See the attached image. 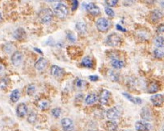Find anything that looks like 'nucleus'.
<instances>
[{"mask_svg": "<svg viewBox=\"0 0 164 131\" xmlns=\"http://www.w3.org/2000/svg\"><path fill=\"white\" fill-rule=\"evenodd\" d=\"M54 17V13L50 8H45L42 9L39 12V19L42 23H50Z\"/></svg>", "mask_w": 164, "mask_h": 131, "instance_id": "nucleus-1", "label": "nucleus"}, {"mask_svg": "<svg viewBox=\"0 0 164 131\" xmlns=\"http://www.w3.org/2000/svg\"><path fill=\"white\" fill-rule=\"evenodd\" d=\"M106 44L110 47H119L122 44V38L119 35L113 33L107 37Z\"/></svg>", "mask_w": 164, "mask_h": 131, "instance_id": "nucleus-2", "label": "nucleus"}, {"mask_svg": "<svg viewBox=\"0 0 164 131\" xmlns=\"http://www.w3.org/2000/svg\"><path fill=\"white\" fill-rule=\"evenodd\" d=\"M68 8H67V7L66 6L65 4H57V6L55 7V8H54V14L59 19H65L68 15Z\"/></svg>", "mask_w": 164, "mask_h": 131, "instance_id": "nucleus-3", "label": "nucleus"}, {"mask_svg": "<svg viewBox=\"0 0 164 131\" xmlns=\"http://www.w3.org/2000/svg\"><path fill=\"white\" fill-rule=\"evenodd\" d=\"M96 27L98 30L101 32H107L109 30L111 26L110 21L108 19H105V18H99L97 19L96 23Z\"/></svg>", "mask_w": 164, "mask_h": 131, "instance_id": "nucleus-4", "label": "nucleus"}, {"mask_svg": "<svg viewBox=\"0 0 164 131\" xmlns=\"http://www.w3.org/2000/svg\"><path fill=\"white\" fill-rule=\"evenodd\" d=\"M120 114H121V111L118 107H113V108L109 109L106 113L107 118L111 121H115V120L118 119L120 117Z\"/></svg>", "mask_w": 164, "mask_h": 131, "instance_id": "nucleus-5", "label": "nucleus"}, {"mask_svg": "<svg viewBox=\"0 0 164 131\" xmlns=\"http://www.w3.org/2000/svg\"><path fill=\"white\" fill-rule=\"evenodd\" d=\"M111 97V93L107 90H103L99 94V101L102 105H108Z\"/></svg>", "mask_w": 164, "mask_h": 131, "instance_id": "nucleus-6", "label": "nucleus"}, {"mask_svg": "<svg viewBox=\"0 0 164 131\" xmlns=\"http://www.w3.org/2000/svg\"><path fill=\"white\" fill-rule=\"evenodd\" d=\"M24 60V56L23 54L21 53L20 51H16L13 53V55L12 56V65L15 67L20 66L22 62Z\"/></svg>", "mask_w": 164, "mask_h": 131, "instance_id": "nucleus-7", "label": "nucleus"}, {"mask_svg": "<svg viewBox=\"0 0 164 131\" xmlns=\"http://www.w3.org/2000/svg\"><path fill=\"white\" fill-rule=\"evenodd\" d=\"M47 65H48V61H47V60L43 58V57L40 58L38 61L35 63V68H36V70L39 71V72L44 71L45 69H46Z\"/></svg>", "mask_w": 164, "mask_h": 131, "instance_id": "nucleus-8", "label": "nucleus"}, {"mask_svg": "<svg viewBox=\"0 0 164 131\" xmlns=\"http://www.w3.org/2000/svg\"><path fill=\"white\" fill-rule=\"evenodd\" d=\"M61 126L65 131H71L74 129V122L70 118H63L61 120Z\"/></svg>", "mask_w": 164, "mask_h": 131, "instance_id": "nucleus-9", "label": "nucleus"}, {"mask_svg": "<svg viewBox=\"0 0 164 131\" xmlns=\"http://www.w3.org/2000/svg\"><path fill=\"white\" fill-rule=\"evenodd\" d=\"M86 9L91 15H95V16L99 15V14H100V9H99V7H98L97 5H96L95 3L87 4Z\"/></svg>", "mask_w": 164, "mask_h": 131, "instance_id": "nucleus-10", "label": "nucleus"}, {"mask_svg": "<svg viewBox=\"0 0 164 131\" xmlns=\"http://www.w3.org/2000/svg\"><path fill=\"white\" fill-rule=\"evenodd\" d=\"M151 101L155 106H162L163 104V96L162 94H155L151 97Z\"/></svg>", "mask_w": 164, "mask_h": 131, "instance_id": "nucleus-11", "label": "nucleus"}, {"mask_svg": "<svg viewBox=\"0 0 164 131\" xmlns=\"http://www.w3.org/2000/svg\"><path fill=\"white\" fill-rule=\"evenodd\" d=\"M16 114L19 118H24L28 114V107L24 103H21L18 104L16 108Z\"/></svg>", "mask_w": 164, "mask_h": 131, "instance_id": "nucleus-12", "label": "nucleus"}, {"mask_svg": "<svg viewBox=\"0 0 164 131\" xmlns=\"http://www.w3.org/2000/svg\"><path fill=\"white\" fill-rule=\"evenodd\" d=\"M50 72H51L52 76H55V77H61L65 73V71L63 70V69L60 68L57 65H53L51 67Z\"/></svg>", "mask_w": 164, "mask_h": 131, "instance_id": "nucleus-13", "label": "nucleus"}, {"mask_svg": "<svg viewBox=\"0 0 164 131\" xmlns=\"http://www.w3.org/2000/svg\"><path fill=\"white\" fill-rule=\"evenodd\" d=\"M36 105H37V107H38L40 109L45 110V109H47L50 107V102L49 100H47V99L41 98V99H39L38 101L36 102Z\"/></svg>", "mask_w": 164, "mask_h": 131, "instance_id": "nucleus-14", "label": "nucleus"}, {"mask_svg": "<svg viewBox=\"0 0 164 131\" xmlns=\"http://www.w3.org/2000/svg\"><path fill=\"white\" fill-rule=\"evenodd\" d=\"M135 128L137 131H148L150 129V125L146 122L139 121L136 122Z\"/></svg>", "mask_w": 164, "mask_h": 131, "instance_id": "nucleus-15", "label": "nucleus"}, {"mask_svg": "<svg viewBox=\"0 0 164 131\" xmlns=\"http://www.w3.org/2000/svg\"><path fill=\"white\" fill-rule=\"evenodd\" d=\"M14 38L18 40H22L26 37V32L24 30L22 27H19V28L16 29V30L14 32Z\"/></svg>", "mask_w": 164, "mask_h": 131, "instance_id": "nucleus-16", "label": "nucleus"}, {"mask_svg": "<svg viewBox=\"0 0 164 131\" xmlns=\"http://www.w3.org/2000/svg\"><path fill=\"white\" fill-rule=\"evenodd\" d=\"M75 27H76V30L78 32L81 33V34H85L87 30V26L83 21H79L75 25Z\"/></svg>", "mask_w": 164, "mask_h": 131, "instance_id": "nucleus-17", "label": "nucleus"}, {"mask_svg": "<svg viewBox=\"0 0 164 131\" xmlns=\"http://www.w3.org/2000/svg\"><path fill=\"white\" fill-rule=\"evenodd\" d=\"M160 89V85H159V84L158 83L157 81H152L151 84H150L149 85H148V93H155L156 92H158Z\"/></svg>", "mask_w": 164, "mask_h": 131, "instance_id": "nucleus-18", "label": "nucleus"}, {"mask_svg": "<svg viewBox=\"0 0 164 131\" xmlns=\"http://www.w3.org/2000/svg\"><path fill=\"white\" fill-rule=\"evenodd\" d=\"M141 117L142 118V119L145 120V121L151 120V112L150 110V109L147 108V107L142 108L141 112Z\"/></svg>", "mask_w": 164, "mask_h": 131, "instance_id": "nucleus-19", "label": "nucleus"}, {"mask_svg": "<svg viewBox=\"0 0 164 131\" xmlns=\"http://www.w3.org/2000/svg\"><path fill=\"white\" fill-rule=\"evenodd\" d=\"M111 65L113 68L116 69H122L123 67L124 66V61L119 59H113L111 61Z\"/></svg>", "mask_w": 164, "mask_h": 131, "instance_id": "nucleus-20", "label": "nucleus"}, {"mask_svg": "<svg viewBox=\"0 0 164 131\" xmlns=\"http://www.w3.org/2000/svg\"><path fill=\"white\" fill-rule=\"evenodd\" d=\"M117 124L114 121H108L105 124V129L107 131H117Z\"/></svg>", "mask_w": 164, "mask_h": 131, "instance_id": "nucleus-21", "label": "nucleus"}, {"mask_svg": "<svg viewBox=\"0 0 164 131\" xmlns=\"http://www.w3.org/2000/svg\"><path fill=\"white\" fill-rule=\"evenodd\" d=\"M162 17V13L159 10H155L154 12H151V19L153 22H157Z\"/></svg>", "mask_w": 164, "mask_h": 131, "instance_id": "nucleus-22", "label": "nucleus"}, {"mask_svg": "<svg viewBox=\"0 0 164 131\" xmlns=\"http://www.w3.org/2000/svg\"><path fill=\"white\" fill-rule=\"evenodd\" d=\"M98 100V97L96 93H91L85 98V103L87 104H92L96 103Z\"/></svg>", "mask_w": 164, "mask_h": 131, "instance_id": "nucleus-23", "label": "nucleus"}, {"mask_svg": "<svg viewBox=\"0 0 164 131\" xmlns=\"http://www.w3.org/2000/svg\"><path fill=\"white\" fill-rule=\"evenodd\" d=\"M123 96H124L126 98L128 99L129 101H131V102H133L134 104H141V98H139V97H132L130 94H129V93H123Z\"/></svg>", "mask_w": 164, "mask_h": 131, "instance_id": "nucleus-24", "label": "nucleus"}, {"mask_svg": "<svg viewBox=\"0 0 164 131\" xmlns=\"http://www.w3.org/2000/svg\"><path fill=\"white\" fill-rule=\"evenodd\" d=\"M108 76L109 79L113 82L118 81L119 77H120L118 73L113 70H108Z\"/></svg>", "mask_w": 164, "mask_h": 131, "instance_id": "nucleus-25", "label": "nucleus"}, {"mask_svg": "<svg viewBox=\"0 0 164 131\" xmlns=\"http://www.w3.org/2000/svg\"><path fill=\"white\" fill-rule=\"evenodd\" d=\"M10 84V79L8 77H3L0 79V90H5Z\"/></svg>", "mask_w": 164, "mask_h": 131, "instance_id": "nucleus-26", "label": "nucleus"}, {"mask_svg": "<svg viewBox=\"0 0 164 131\" xmlns=\"http://www.w3.org/2000/svg\"><path fill=\"white\" fill-rule=\"evenodd\" d=\"M81 65L82 66L85 67V68H92V65H93V63H92V60L90 58V57H85L83 58L81 62Z\"/></svg>", "mask_w": 164, "mask_h": 131, "instance_id": "nucleus-27", "label": "nucleus"}, {"mask_svg": "<svg viewBox=\"0 0 164 131\" xmlns=\"http://www.w3.org/2000/svg\"><path fill=\"white\" fill-rule=\"evenodd\" d=\"M10 98H11V101L12 102L15 103L19 101V91L18 90H15L12 92L11 93V96H10Z\"/></svg>", "mask_w": 164, "mask_h": 131, "instance_id": "nucleus-28", "label": "nucleus"}, {"mask_svg": "<svg viewBox=\"0 0 164 131\" xmlns=\"http://www.w3.org/2000/svg\"><path fill=\"white\" fill-rule=\"evenodd\" d=\"M163 48H157L154 51V55H155V58H157V59L162 60L163 58Z\"/></svg>", "mask_w": 164, "mask_h": 131, "instance_id": "nucleus-29", "label": "nucleus"}, {"mask_svg": "<svg viewBox=\"0 0 164 131\" xmlns=\"http://www.w3.org/2000/svg\"><path fill=\"white\" fill-rule=\"evenodd\" d=\"M37 120V115L34 112H32L29 114L28 117V122L31 124H34Z\"/></svg>", "mask_w": 164, "mask_h": 131, "instance_id": "nucleus-30", "label": "nucleus"}, {"mask_svg": "<svg viewBox=\"0 0 164 131\" xmlns=\"http://www.w3.org/2000/svg\"><path fill=\"white\" fill-rule=\"evenodd\" d=\"M155 44L158 48H163V38L162 36H158L155 39Z\"/></svg>", "mask_w": 164, "mask_h": 131, "instance_id": "nucleus-31", "label": "nucleus"}, {"mask_svg": "<svg viewBox=\"0 0 164 131\" xmlns=\"http://www.w3.org/2000/svg\"><path fill=\"white\" fill-rule=\"evenodd\" d=\"M35 93H36V86H35V85L31 84L28 86L27 94L29 96H33Z\"/></svg>", "mask_w": 164, "mask_h": 131, "instance_id": "nucleus-32", "label": "nucleus"}, {"mask_svg": "<svg viewBox=\"0 0 164 131\" xmlns=\"http://www.w3.org/2000/svg\"><path fill=\"white\" fill-rule=\"evenodd\" d=\"M137 36L141 38L142 40H145L149 38V34L145 32V31H139L137 33Z\"/></svg>", "mask_w": 164, "mask_h": 131, "instance_id": "nucleus-33", "label": "nucleus"}, {"mask_svg": "<svg viewBox=\"0 0 164 131\" xmlns=\"http://www.w3.org/2000/svg\"><path fill=\"white\" fill-rule=\"evenodd\" d=\"M61 109H59V108H55L52 110V115H53V116L56 118H59L60 115H61Z\"/></svg>", "mask_w": 164, "mask_h": 131, "instance_id": "nucleus-34", "label": "nucleus"}, {"mask_svg": "<svg viewBox=\"0 0 164 131\" xmlns=\"http://www.w3.org/2000/svg\"><path fill=\"white\" fill-rule=\"evenodd\" d=\"M105 13L107 14L108 16H110V17H114L115 16V12L112 8H109V7L105 8Z\"/></svg>", "mask_w": 164, "mask_h": 131, "instance_id": "nucleus-35", "label": "nucleus"}, {"mask_svg": "<svg viewBox=\"0 0 164 131\" xmlns=\"http://www.w3.org/2000/svg\"><path fill=\"white\" fill-rule=\"evenodd\" d=\"M119 0H105V2L109 7H115L117 4Z\"/></svg>", "mask_w": 164, "mask_h": 131, "instance_id": "nucleus-36", "label": "nucleus"}, {"mask_svg": "<svg viewBox=\"0 0 164 131\" xmlns=\"http://www.w3.org/2000/svg\"><path fill=\"white\" fill-rule=\"evenodd\" d=\"M66 37H67V39H68V40H70L71 42H73V43H74V42H75V36H74L72 33H67Z\"/></svg>", "mask_w": 164, "mask_h": 131, "instance_id": "nucleus-37", "label": "nucleus"}, {"mask_svg": "<svg viewBox=\"0 0 164 131\" xmlns=\"http://www.w3.org/2000/svg\"><path fill=\"white\" fill-rule=\"evenodd\" d=\"M78 7V0H73L72 2V11H75Z\"/></svg>", "mask_w": 164, "mask_h": 131, "instance_id": "nucleus-38", "label": "nucleus"}, {"mask_svg": "<svg viewBox=\"0 0 164 131\" xmlns=\"http://www.w3.org/2000/svg\"><path fill=\"white\" fill-rule=\"evenodd\" d=\"M163 24H160L158 27V28H157V32H158V34L162 35L163 34Z\"/></svg>", "mask_w": 164, "mask_h": 131, "instance_id": "nucleus-39", "label": "nucleus"}, {"mask_svg": "<svg viewBox=\"0 0 164 131\" xmlns=\"http://www.w3.org/2000/svg\"><path fill=\"white\" fill-rule=\"evenodd\" d=\"M75 83H76L77 87L81 88L82 86V84H83V80H81V79H77L76 81H75Z\"/></svg>", "mask_w": 164, "mask_h": 131, "instance_id": "nucleus-40", "label": "nucleus"}, {"mask_svg": "<svg viewBox=\"0 0 164 131\" xmlns=\"http://www.w3.org/2000/svg\"><path fill=\"white\" fill-rule=\"evenodd\" d=\"M4 72H5V68L3 67V65H0V76L3 75Z\"/></svg>", "mask_w": 164, "mask_h": 131, "instance_id": "nucleus-41", "label": "nucleus"}, {"mask_svg": "<svg viewBox=\"0 0 164 131\" xmlns=\"http://www.w3.org/2000/svg\"><path fill=\"white\" fill-rule=\"evenodd\" d=\"M116 28H117V30L120 31V32H126V31H127L125 28H124L122 26H120V25H119V24L116 25Z\"/></svg>", "mask_w": 164, "mask_h": 131, "instance_id": "nucleus-42", "label": "nucleus"}, {"mask_svg": "<svg viewBox=\"0 0 164 131\" xmlns=\"http://www.w3.org/2000/svg\"><path fill=\"white\" fill-rule=\"evenodd\" d=\"M89 79L90 80H92V81H96V80H98L99 77H98L97 76H90Z\"/></svg>", "mask_w": 164, "mask_h": 131, "instance_id": "nucleus-43", "label": "nucleus"}, {"mask_svg": "<svg viewBox=\"0 0 164 131\" xmlns=\"http://www.w3.org/2000/svg\"><path fill=\"white\" fill-rule=\"evenodd\" d=\"M157 0H146V2H148V3H155V2H156Z\"/></svg>", "mask_w": 164, "mask_h": 131, "instance_id": "nucleus-44", "label": "nucleus"}, {"mask_svg": "<svg viewBox=\"0 0 164 131\" xmlns=\"http://www.w3.org/2000/svg\"><path fill=\"white\" fill-rule=\"evenodd\" d=\"M34 50H35V51H38V52L40 54H42V51H40V50L37 49V48H34Z\"/></svg>", "mask_w": 164, "mask_h": 131, "instance_id": "nucleus-45", "label": "nucleus"}, {"mask_svg": "<svg viewBox=\"0 0 164 131\" xmlns=\"http://www.w3.org/2000/svg\"><path fill=\"white\" fill-rule=\"evenodd\" d=\"M45 1L48 2H55L56 0H45Z\"/></svg>", "mask_w": 164, "mask_h": 131, "instance_id": "nucleus-46", "label": "nucleus"}, {"mask_svg": "<svg viewBox=\"0 0 164 131\" xmlns=\"http://www.w3.org/2000/svg\"><path fill=\"white\" fill-rule=\"evenodd\" d=\"M3 20V17H2V14L0 13V22Z\"/></svg>", "mask_w": 164, "mask_h": 131, "instance_id": "nucleus-47", "label": "nucleus"}, {"mask_svg": "<svg viewBox=\"0 0 164 131\" xmlns=\"http://www.w3.org/2000/svg\"><path fill=\"white\" fill-rule=\"evenodd\" d=\"M88 131H96V130H88Z\"/></svg>", "mask_w": 164, "mask_h": 131, "instance_id": "nucleus-48", "label": "nucleus"}]
</instances>
